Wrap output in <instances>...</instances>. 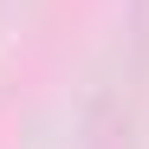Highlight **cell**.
<instances>
[{
	"label": "cell",
	"mask_w": 149,
	"mask_h": 149,
	"mask_svg": "<svg viewBox=\"0 0 149 149\" xmlns=\"http://www.w3.org/2000/svg\"><path fill=\"white\" fill-rule=\"evenodd\" d=\"M136 26H143V33H149V0H136Z\"/></svg>",
	"instance_id": "cell-1"
}]
</instances>
